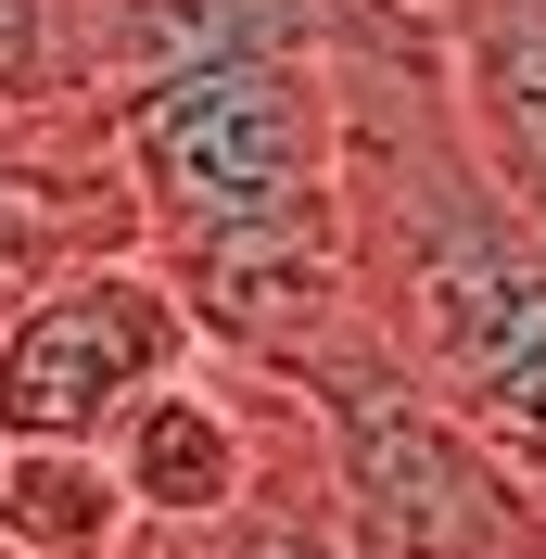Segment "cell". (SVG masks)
Returning a JSON list of instances; mask_svg holds the SVG:
<instances>
[{"instance_id":"6da1fadb","label":"cell","mask_w":546,"mask_h":559,"mask_svg":"<svg viewBox=\"0 0 546 559\" xmlns=\"http://www.w3.org/2000/svg\"><path fill=\"white\" fill-rule=\"evenodd\" d=\"M331 103H343V216H331L343 306L546 522V229L509 216L458 153L407 0H369L331 38Z\"/></svg>"},{"instance_id":"7a4b0ae2","label":"cell","mask_w":546,"mask_h":559,"mask_svg":"<svg viewBox=\"0 0 546 559\" xmlns=\"http://www.w3.org/2000/svg\"><path fill=\"white\" fill-rule=\"evenodd\" d=\"M140 191V267L166 280L216 356H268L293 318L343 293V103L318 51H241L166 103L115 115Z\"/></svg>"},{"instance_id":"3957f363","label":"cell","mask_w":546,"mask_h":559,"mask_svg":"<svg viewBox=\"0 0 546 559\" xmlns=\"http://www.w3.org/2000/svg\"><path fill=\"white\" fill-rule=\"evenodd\" d=\"M191 356L204 331L140 254L76 267L0 318V445H115Z\"/></svg>"},{"instance_id":"277c9868","label":"cell","mask_w":546,"mask_h":559,"mask_svg":"<svg viewBox=\"0 0 546 559\" xmlns=\"http://www.w3.org/2000/svg\"><path fill=\"white\" fill-rule=\"evenodd\" d=\"M369 0H51V103L115 128L241 51H318Z\"/></svg>"},{"instance_id":"5b68a950","label":"cell","mask_w":546,"mask_h":559,"mask_svg":"<svg viewBox=\"0 0 546 559\" xmlns=\"http://www.w3.org/2000/svg\"><path fill=\"white\" fill-rule=\"evenodd\" d=\"M444 128L483 166V191L546 229V0H432L419 13Z\"/></svg>"},{"instance_id":"8992f818","label":"cell","mask_w":546,"mask_h":559,"mask_svg":"<svg viewBox=\"0 0 546 559\" xmlns=\"http://www.w3.org/2000/svg\"><path fill=\"white\" fill-rule=\"evenodd\" d=\"M140 509L103 445H13L0 457V559H128Z\"/></svg>"},{"instance_id":"52a82bcc","label":"cell","mask_w":546,"mask_h":559,"mask_svg":"<svg viewBox=\"0 0 546 559\" xmlns=\"http://www.w3.org/2000/svg\"><path fill=\"white\" fill-rule=\"evenodd\" d=\"M51 103V0H0V128Z\"/></svg>"},{"instance_id":"ba28073f","label":"cell","mask_w":546,"mask_h":559,"mask_svg":"<svg viewBox=\"0 0 546 559\" xmlns=\"http://www.w3.org/2000/svg\"><path fill=\"white\" fill-rule=\"evenodd\" d=\"M407 13H432V0H407Z\"/></svg>"},{"instance_id":"9c48e42d","label":"cell","mask_w":546,"mask_h":559,"mask_svg":"<svg viewBox=\"0 0 546 559\" xmlns=\"http://www.w3.org/2000/svg\"><path fill=\"white\" fill-rule=\"evenodd\" d=\"M0 457H13V445H0Z\"/></svg>"}]
</instances>
